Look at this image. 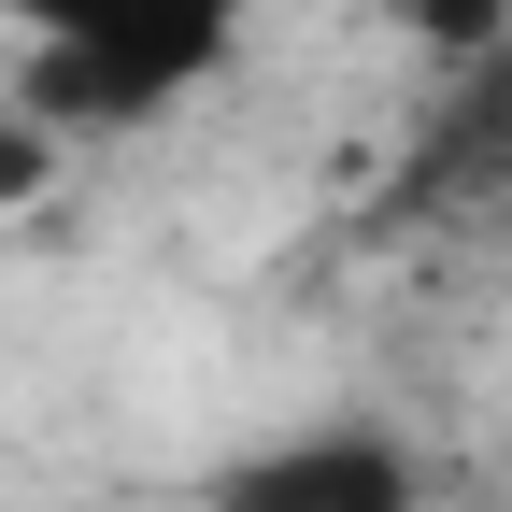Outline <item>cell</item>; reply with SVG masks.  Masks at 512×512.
Instances as JSON below:
<instances>
[{"mask_svg":"<svg viewBox=\"0 0 512 512\" xmlns=\"http://www.w3.org/2000/svg\"><path fill=\"white\" fill-rule=\"evenodd\" d=\"M256 0H0L15 29V114H43L57 143H114L157 128L171 100H200L242 57Z\"/></svg>","mask_w":512,"mask_h":512,"instance_id":"1","label":"cell"},{"mask_svg":"<svg viewBox=\"0 0 512 512\" xmlns=\"http://www.w3.org/2000/svg\"><path fill=\"white\" fill-rule=\"evenodd\" d=\"M214 512H427V456L399 427H285L214 470Z\"/></svg>","mask_w":512,"mask_h":512,"instance_id":"2","label":"cell"},{"mask_svg":"<svg viewBox=\"0 0 512 512\" xmlns=\"http://www.w3.org/2000/svg\"><path fill=\"white\" fill-rule=\"evenodd\" d=\"M399 214H512V43L470 57V72L441 86V114L413 128Z\"/></svg>","mask_w":512,"mask_h":512,"instance_id":"3","label":"cell"},{"mask_svg":"<svg viewBox=\"0 0 512 512\" xmlns=\"http://www.w3.org/2000/svg\"><path fill=\"white\" fill-rule=\"evenodd\" d=\"M384 15H399V29L441 57V72H470V57H498V43H512V0H384Z\"/></svg>","mask_w":512,"mask_h":512,"instance_id":"4","label":"cell"},{"mask_svg":"<svg viewBox=\"0 0 512 512\" xmlns=\"http://www.w3.org/2000/svg\"><path fill=\"white\" fill-rule=\"evenodd\" d=\"M57 171H72V143H57L43 114H15V100H0V214H15V200H43Z\"/></svg>","mask_w":512,"mask_h":512,"instance_id":"5","label":"cell"}]
</instances>
